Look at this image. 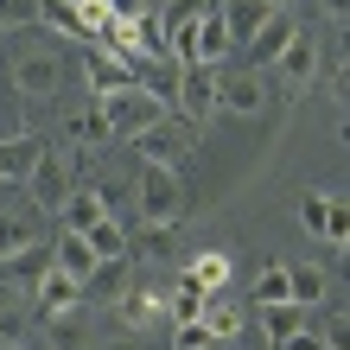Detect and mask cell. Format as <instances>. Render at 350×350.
<instances>
[{
    "label": "cell",
    "mask_w": 350,
    "mask_h": 350,
    "mask_svg": "<svg viewBox=\"0 0 350 350\" xmlns=\"http://www.w3.org/2000/svg\"><path fill=\"white\" fill-rule=\"evenodd\" d=\"M96 115H102V128H109V140H134L147 121L166 115V96H153L147 83H128V90H109V96H96Z\"/></svg>",
    "instance_id": "obj_1"
},
{
    "label": "cell",
    "mask_w": 350,
    "mask_h": 350,
    "mask_svg": "<svg viewBox=\"0 0 350 350\" xmlns=\"http://www.w3.org/2000/svg\"><path fill=\"white\" fill-rule=\"evenodd\" d=\"M134 198H140V217H147V230H172V223L185 217V178L172 172V166H147L140 172V185H134Z\"/></svg>",
    "instance_id": "obj_2"
},
{
    "label": "cell",
    "mask_w": 350,
    "mask_h": 350,
    "mask_svg": "<svg viewBox=\"0 0 350 350\" xmlns=\"http://www.w3.org/2000/svg\"><path fill=\"white\" fill-rule=\"evenodd\" d=\"M319 64H325V57H319V38L299 26V32L280 45V57H274L267 70H274V90H280L286 102H293V96H306V90L319 83Z\"/></svg>",
    "instance_id": "obj_3"
},
{
    "label": "cell",
    "mask_w": 350,
    "mask_h": 350,
    "mask_svg": "<svg viewBox=\"0 0 350 350\" xmlns=\"http://www.w3.org/2000/svg\"><path fill=\"white\" fill-rule=\"evenodd\" d=\"M77 159L64 153V147H38V159H32V172H26V191H32V211L45 217V211H57L70 191H77Z\"/></svg>",
    "instance_id": "obj_4"
},
{
    "label": "cell",
    "mask_w": 350,
    "mask_h": 350,
    "mask_svg": "<svg viewBox=\"0 0 350 350\" xmlns=\"http://www.w3.org/2000/svg\"><path fill=\"white\" fill-rule=\"evenodd\" d=\"M57 83H64V51H57V45H32V51L13 57V90L26 102L57 96Z\"/></svg>",
    "instance_id": "obj_5"
},
{
    "label": "cell",
    "mask_w": 350,
    "mask_h": 350,
    "mask_svg": "<svg viewBox=\"0 0 350 350\" xmlns=\"http://www.w3.org/2000/svg\"><path fill=\"white\" fill-rule=\"evenodd\" d=\"M134 147H140V159H147V166H172V172H178V159L191 153V128H185V121L166 109L159 121H147V128L134 134Z\"/></svg>",
    "instance_id": "obj_6"
},
{
    "label": "cell",
    "mask_w": 350,
    "mask_h": 350,
    "mask_svg": "<svg viewBox=\"0 0 350 350\" xmlns=\"http://www.w3.org/2000/svg\"><path fill=\"white\" fill-rule=\"evenodd\" d=\"M172 96H178V121H185V128H204V121L217 115V70H204V64H178Z\"/></svg>",
    "instance_id": "obj_7"
},
{
    "label": "cell",
    "mask_w": 350,
    "mask_h": 350,
    "mask_svg": "<svg viewBox=\"0 0 350 350\" xmlns=\"http://www.w3.org/2000/svg\"><path fill=\"white\" fill-rule=\"evenodd\" d=\"M45 242V217L32 211H19V204H0V267H7L13 255H26V249H38Z\"/></svg>",
    "instance_id": "obj_8"
},
{
    "label": "cell",
    "mask_w": 350,
    "mask_h": 350,
    "mask_svg": "<svg viewBox=\"0 0 350 350\" xmlns=\"http://www.w3.org/2000/svg\"><path fill=\"white\" fill-rule=\"evenodd\" d=\"M299 223H306V236H325L332 249H344V242H350L344 204H338V198H325V191H306V198H299Z\"/></svg>",
    "instance_id": "obj_9"
},
{
    "label": "cell",
    "mask_w": 350,
    "mask_h": 350,
    "mask_svg": "<svg viewBox=\"0 0 350 350\" xmlns=\"http://www.w3.org/2000/svg\"><path fill=\"white\" fill-rule=\"evenodd\" d=\"M77 299H83V280L57 274V267L45 261V274L32 280V306H38L45 319H64V312H77Z\"/></svg>",
    "instance_id": "obj_10"
},
{
    "label": "cell",
    "mask_w": 350,
    "mask_h": 350,
    "mask_svg": "<svg viewBox=\"0 0 350 350\" xmlns=\"http://www.w3.org/2000/svg\"><path fill=\"white\" fill-rule=\"evenodd\" d=\"M261 102H267L261 70H230V77H217V109H230V115H261Z\"/></svg>",
    "instance_id": "obj_11"
},
{
    "label": "cell",
    "mask_w": 350,
    "mask_h": 350,
    "mask_svg": "<svg viewBox=\"0 0 350 350\" xmlns=\"http://www.w3.org/2000/svg\"><path fill=\"white\" fill-rule=\"evenodd\" d=\"M198 325H204V338H211V344H236L242 325H249V312H242V299L211 293V299H204V312H198Z\"/></svg>",
    "instance_id": "obj_12"
},
{
    "label": "cell",
    "mask_w": 350,
    "mask_h": 350,
    "mask_svg": "<svg viewBox=\"0 0 350 350\" xmlns=\"http://www.w3.org/2000/svg\"><path fill=\"white\" fill-rule=\"evenodd\" d=\"M286 299L306 306V312H319V306H332V274L312 261H286Z\"/></svg>",
    "instance_id": "obj_13"
},
{
    "label": "cell",
    "mask_w": 350,
    "mask_h": 350,
    "mask_svg": "<svg viewBox=\"0 0 350 350\" xmlns=\"http://www.w3.org/2000/svg\"><path fill=\"white\" fill-rule=\"evenodd\" d=\"M83 70H90V90H96V96H109V90H128V83H140L128 57H115V51H102V45H83Z\"/></svg>",
    "instance_id": "obj_14"
},
{
    "label": "cell",
    "mask_w": 350,
    "mask_h": 350,
    "mask_svg": "<svg viewBox=\"0 0 350 350\" xmlns=\"http://www.w3.org/2000/svg\"><path fill=\"white\" fill-rule=\"evenodd\" d=\"M121 319H128L140 338H159V319H166V293H159V286H128V293H121Z\"/></svg>",
    "instance_id": "obj_15"
},
{
    "label": "cell",
    "mask_w": 350,
    "mask_h": 350,
    "mask_svg": "<svg viewBox=\"0 0 350 350\" xmlns=\"http://www.w3.org/2000/svg\"><path fill=\"white\" fill-rule=\"evenodd\" d=\"M293 32H299V19H293V7H274V13L261 19V32L249 38V51H255V64L267 70V64H274V57H280V45H286V38H293Z\"/></svg>",
    "instance_id": "obj_16"
},
{
    "label": "cell",
    "mask_w": 350,
    "mask_h": 350,
    "mask_svg": "<svg viewBox=\"0 0 350 350\" xmlns=\"http://www.w3.org/2000/svg\"><path fill=\"white\" fill-rule=\"evenodd\" d=\"M102 217H109V198H102V191H70L64 204H57V230H70V236L96 230Z\"/></svg>",
    "instance_id": "obj_17"
},
{
    "label": "cell",
    "mask_w": 350,
    "mask_h": 350,
    "mask_svg": "<svg viewBox=\"0 0 350 350\" xmlns=\"http://www.w3.org/2000/svg\"><path fill=\"white\" fill-rule=\"evenodd\" d=\"M51 267H57V274H70V280H83L90 286V274H96V255H90V242L83 236H70V230H57V242H51Z\"/></svg>",
    "instance_id": "obj_18"
},
{
    "label": "cell",
    "mask_w": 350,
    "mask_h": 350,
    "mask_svg": "<svg viewBox=\"0 0 350 350\" xmlns=\"http://www.w3.org/2000/svg\"><path fill=\"white\" fill-rule=\"evenodd\" d=\"M223 26H230V45H249V38L261 32V19L267 13H274V7H267V0H223Z\"/></svg>",
    "instance_id": "obj_19"
},
{
    "label": "cell",
    "mask_w": 350,
    "mask_h": 350,
    "mask_svg": "<svg viewBox=\"0 0 350 350\" xmlns=\"http://www.w3.org/2000/svg\"><path fill=\"white\" fill-rule=\"evenodd\" d=\"M38 147H45V140H32V134H7L0 140V185H26Z\"/></svg>",
    "instance_id": "obj_20"
},
{
    "label": "cell",
    "mask_w": 350,
    "mask_h": 350,
    "mask_svg": "<svg viewBox=\"0 0 350 350\" xmlns=\"http://www.w3.org/2000/svg\"><path fill=\"white\" fill-rule=\"evenodd\" d=\"M83 242H90V255H96V261H121V255H134V242H128V230H121L115 217H102L96 230H83Z\"/></svg>",
    "instance_id": "obj_21"
},
{
    "label": "cell",
    "mask_w": 350,
    "mask_h": 350,
    "mask_svg": "<svg viewBox=\"0 0 350 350\" xmlns=\"http://www.w3.org/2000/svg\"><path fill=\"white\" fill-rule=\"evenodd\" d=\"M191 286H198L204 299L223 293V286H230V255H223V249H204V255L191 261Z\"/></svg>",
    "instance_id": "obj_22"
},
{
    "label": "cell",
    "mask_w": 350,
    "mask_h": 350,
    "mask_svg": "<svg viewBox=\"0 0 350 350\" xmlns=\"http://www.w3.org/2000/svg\"><path fill=\"white\" fill-rule=\"evenodd\" d=\"M45 344H51V350H90V319H83V312L45 319Z\"/></svg>",
    "instance_id": "obj_23"
},
{
    "label": "cell",
    "mask_w": 350,
    "mask_h": 350,
    "mask_svg": "<svg viewBox=\"0 0 350 350\" xmlns=\"http://www.w3.org/2000/svg\"><path fill=\"white\" fill-rule=\"evenodd\" d=\"M261 325H267V344H280V338H293L299 325H312V312H306V306H261Z\"/></svg>",
    "instance_id": "obj_24"
},
{
    "label": "cell",
    "mask_w": 350,
    "mask_h": 350,
    "mask_svg": "<svg viewBox=\"0 0 350 350\" xmlns=\"http://www.w3.org/2000/svg\"><path fill=\"white\" fill-rule=\"evenodd\" d=\"M32 332V312H26V299H0V350H19Z\"/></svg>",
    "instance_id": "obj_25"
},
{
    "label": "cell",
    "mask_w": 350,
    "mask_h": 350,
    "mask_svg": "<svg viewBox=\"0 0 350 350\" xmlns=\"http://www.w3.org/2000/svg\"><path fill=\"white\" fill-rule=\"evenodd\" d=\"M255 299L261 306H293V299H286V261H267L255 274Z\"/></svg>",
    "instance_id": "obj_26"
},
{
    "label": "cell",
    "mask_w": 350,
    "mask_h": 350,
    "mask_svg": "<svg viewBox=\"0 0 350 350\" xmlns=\"http://www.w3.org/2000/svg\"><path fill=\"white\" fill-rule=\"evenodd\" d=\"M166 312H172L178 325H198V312H204V293H198L191 280H178L172 293H166Z\"/></svg>",
    "instance_id": "obj_27"
},
{
    "label": "cell",
    "mask_w": 350,
    "mask_h": 350,
    "mask_svg": "<svg viewBox=\"0 0 350 350\" xmlns=\"http://www.w3.org/2000/svg\"><path fill=\"white\" fill-rule=\"evenodd\" d=\"M312 332H319L325 350H350V319H344V306H338V299L325 306V325H312Z\"/></svg>",
    "instance_id": "obj_28"
},
{
    "label": "cell",
    "mask_w": 350,
    "mask_h": 350,
    "mask_svg": "<svg viewBox=\"0 0 350 350\" xmlns=\"http://www.w3.org/2000/svg\"><path fill=\"white\" fill-rule=\"evenodd\" d=\"M70 140H90V147H102V140H109V128H102V115H96V109H83V115L70 121Z\"/></svg>",
    "instance_id": "obj_29"
},
{
    "label": "cell",
    "mask_w": 350,
    "mask_h": 350,
    "mask_svg": "<svg viewBox=\"0 0 350 350\" xmlns=\"http://www.w3.org/2000/svg\"><path fill=\"white\" fill-rule=\"evenodd\" d=\"M0 26H38V0H0Z\"/></svg>",
    "instance_id": "obj_30"
},
{
    "label": "cell",
    "mask_w": 350,
    "mask_h": 350,
    "mask_svg": "<svg viewBox=\"0 0 350 350\" xmlns=\"http://www.w3.org/2000/svg\"><path fill=\"white\" fill-rule=\"evenodd\" d=\"M204 344H211L204 325H178V332H172V350H204Z\"/></svg>",
    "instance_id": "obj_31"
},
{
    "label": "cell",
    "mask_w": 350,
    "mask_h": 350,
    "mask_svg": "<svg viewBox=\"0 0 350 350\" xmlns=\"http://www.w3.org/2000/svg\"><path fill=\"white\" fill-rule=\"evenodd\" d=\"M319 7H325V19H332V26H344V19H350V0H319Z\"/></svg>",
    "instance_id": "obj_32"
},
{
    "label": "cell",
    "mask_w": 350,
    "mask_h": 350,
    "mask_svg": "<svg viewBox=\"0 0 350 350\" xmlns=\"http://www.w3.org/2000/svg\"><path fill=\"white\" fill-rule=\"evenodd\" d=\"M109 350H159V338H140V332H134V338H121V344H109Z\"/></svg>",
    "instance_id": "obj_33"
},
{
    "label": "cell",
    "mask_w": 350,
    "mask_h": 350,
    "mask_svg": "<svg viewBox=\"0 0 350 350\" xmlns=\"http://www.w3.org/2000/svg\"><path fill=\"white\" fill-rule=\"evenodd\" d=\"M267 7H293V0H267Z\"/></svg>",
    "instance_id": "obj_34"
},
{
    "label": "cell",
    "mask_w": 350,
    "mask_h": 350,
    "mask_svg": "<svg viewBox=\"0 0 350 350\" xmlns=\"http://www.w3.org/2000/svg\"><path fill=\"white\" fill-rule=\"evenodd\" d=\"M0 204H7V185H0Z\"/></svg>",
    "instance_id": "obj_35"
}]
</instances>
